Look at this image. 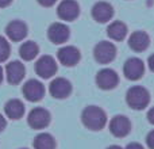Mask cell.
<instances>
[{
    "instance_id": "1",
    "label": "cell",
    "mask_w": 154,
    "mask_h": 149,
    "mask_svg": "<svg viewBox=\"0 0 154 149\" xmlns=\"http://www.w3.org/2000/svg\"><path fill=\"white\" fill-rule=\"evenodd\" d=\"M81 121L87 129L97 132L107 125V114L99 106H88L82 110Z\"/></svg>"
},
{
    "instance_id": "2",
    "label": "cell",
    "mask_w": 154,
    "mask_h": 149,
    "mask_svg": "<svg viewBox=\"0 0 154 149\" xmlns=\"http://www.w3.org/2000/svg\"><path fill=\"white\" fill-rule=\"evenodd\" d=\"M126 102L133 110H143L150 103V94L142 85H134L128 88L126 94Z\"/></svg>"
},
{
    "instance_id": "3",
    "label": "cell",
    "mask_w": 154,
    "mask_h": 149,
    "mask_svg": "<svg viewBox=\"0 0 154 149\" xmlns=\"http://www.w3.org/2000/svg\"><path fill=\"white\" fill-rule=\"evenodd\" d=\"M50 113L48 111L43 107H34L31 111L29 113V117H27V123L31 129L35 130H41V129H45L49 126L50 123Z\"/></svg>"
},
{
    "instance_id": "4",
    "label": "cell",
    "mask_w": 154,
    "mask_h": 149,
    "mask_svg": "<svg viewBox=\"0 0 154 149\" xmlns=\"http://www.w3.org/2000/svg\"><path fill=\"white\" fill-rule=\"evenodd\" d=\"M93 56L99 64H109L116 57V48L112 42L101 41L93 49Z\"/></svg>"
},
{
    "instance_id": "5",
    "label": "cell",
    "mask_w": 154,
    "mask_h": 149,
    "mask_svg": "<svg viewBox=\"0 0 154 149\" xmlns=\"http://www.w3.org/2000/svg\"><path fill=\"white\" fill-rule=\"evenodd\" d=\"M145 73V64L141 59L138 57H131L123 65V74L126 79L131 80V81H137L139 80Z\"/></svg>"
},
{
    "instance_id": "6",
    "label": "cell",
    "mask_w": 154,
    "mask_h": 149,
    "mask_svg": "<svg viewBox=\"0 0 154 149\" xmlns=\"http://www.w3.org/2000/svg\"><path fill=\"white\" fill-rule=\"evenodd\" d=\"M22 92L29 102H39L45 96V85L39 80L31 79L23 84Z\"/></svg>"
},
{
    "instance_id": "7",
    "label": "cell",
    "mask_w": 154,
    "mask_h": 149,
    "mask_svg": "<svg viewBox=\"0 0 154 149\" xmlns=\"http://www.w3.org/2000/svg\"><path fill=\"white\" fill-rule=\"evenodd\" d=\"M119 83V76L111 68H104V69L99 71L96 74V84L101 90H114Z\"/></svg>"
},
{
    "instance_id": "8",
    "label": "cell",
    "mask_w": 154,
    "mask_h": 149,
    "mask_svg": "<svg viewBox=\"0 0 154 149\" xmlns=\"http://www.w3.org/2000/svg\"><path fill=\"white\" fill-rule=\"evenodd\" d=\"M109 132L112 136L118 137V138H123V137L128 136L131 132V122L126 115H115L111 121H109Z\"/></svg>"
},
{
    "instance_id": "9",
    "label": "cell",
    "mask_w": 154,
    "mask_h": 149,
    "mask_svg": "<svg viewBox=\"0 0 154 149\" xmlns=\"http://www.w3.org/2000/svg\"><path fill=\"white\" fill-rule=\"evenodd\" d=\"M49 92L56 99H65L72 94V84L64 77H56L49 85Z\"/></svg>"
},
{
    "instance_id": "10",
    "label": "cell",
    "mask_w": 154,
    "mask_h": 149,
    "mask_svg": "<svg viewBox=\"0 0 154 149\" xmlns=\"http://www.w3.org/2000/svg\"><path fill=\"white\" fill-rule=\"evenodd\" d=\"M35 72L42 79H50L57 73V62L51 56H42L35 64Z\"/></svg>"
},
{
    "instance_id": "11",
    "label": "cell",
    "mask_w": 154,
    "mask_h": 149,
    "mask_svg": "<svg viewBox=\"0 0 154 149\" xmlns=\"http://www.w3.org/2000/svg\"><path fill=\"white\" fill-rule=\"evenodd\" d=\"M57 14L62 21L72 22L79 16L80 14V5L75 0H62L57 7Z\"/></svg>"
},
{
    "instance_id": "12",
    "label": "cell",
    "mask_w": 154,
    "mask_h": 149,
    "mask_svg": "<svg viewBox=\"0 0 154 149\" xmlns=\"http://www.w3.org/2000/svg\"><path fill=\"white\" fill-rule=\"evenodd\" d=\"M69 27L64 23H60V22L50 24V27L48 30V37L54 45L65 43L69 40Z\"/></svg>"
},
{
    "instance_id": "13",
    "label": "cell",
    "mask_w": 154,
    "mask_h": 149,
    "mask_svg": "<svg viewBox=\"0 0 154 149\" xmlns=\"http://www.w3.org/2000/svg\"><path fill=\"white\" fill-rule=\"evenodd\" d=\"M57 59L65 67H75V65L79 64L81 54H80L79 49L75 48V46H64L58 50Z\"/></svg>"
},
{
    "instance_id": "14",
    "label": "cell",
    "mask_w": 154,
    "mask_h": 149,
    "mask_svg": "<svg viewBox=\"0 0 154 149\" xmlns=\"http://www.w3.org/2000/svg\"><path fill=\"white\" fill-rule=\"evenodd\" d=\"M114 16V8L107 2H99L92 7V18L99 23H107Z\"/></svg>"
},
{
    "instance_id": "15",
    "label": "cell",
    "mask_w": 154,
    "mask_h": 149,
    "mask_svg": "<svg viewBox=\"0 0 154 149\" xmlns=\"http://www.w3.org/2000/svg\"><path fill=\"white\" fill-rule=\"evenodd\" d=\"M26 74V68L20 61H11L5 67V76L10 84L16 85L23 80Z\"/></svg>"
},
{
    "instance_id": "16",
    "label": "cell",
    "mask_w": 154,
    "mask_h": 149,
    "mask_svg": "<svg viewBox=\"0 0 154 149\" xmlns=\"http://www.w3.org/2000/svg\"><path fill=\"white\" fill-rule=\"evenodd\" d=\"M5 34L12 42H20L27 35V26L22 21H12L5 27Z\"/></svg>"
},
{
    "instance_id": "17",
    "label": "cell",
    "mask_w": 154,
    "mask_h": 149,
    "mask_svg": "<svg viewBox=\"0 0 154 149\" xmlns=\"http://www.w3.org/2000/svg\"><path fill=\"white\" fill-rule=\"evenodd\" d=\"M150 38L145 31H134L128 38V46L134 52H145L149 48Z\"/></svg>"
},
{
    "instance_id": "18",
    "label": "cell",
    "mask_w": 154,
    "mask_h": 149,
    "mask_svg": "<svg viewBox=\"0 0 154 149\" xmlns=\"http://www.w3.org/2000/svg\"><path fill=\"white\" fill-rule=\"evenodd\" d=\"M4 113L10 119H20L24 114V104L19 99H10L4 106Z\"/></svg>"
},
{
    "instance_id": "19",
    "label": "cell",
    "mask_w": 154,
    "mask_h": 149,
    "mask_svg": "<svg viewBox=\"0 0 154 149\" xmlns=\"http://www.w3.org/2000/svg\"><path fill=\"white\" fill-rule=\"evenodd\" d=\"M107 34L114 41H123L127 35V26L120 21H115L107 27Z\"/></svg>"
},
{
    "instance_id": "20",
    "label": "cell",
    "mask_w": 154,
    "mask_h": 149,
    "mask_svg": "<svg viewBox=\"0 0 154 149\" xmlns=\"http://www.w3.org/2000/svg\"><path fill=\"white\" fill-rule=\"evenodd\" d=\"M34 149H56V140L50 133H39L32 141Z\"/></svg>"
},
{
    "instance_id": "21",
    "label": "cell",
    "mask_w": 154,
    "mask_h": 149,
    "mask_svg": "<svg viewBox=\"0 0 154 149\" xmlns=\"http://www.w3.org/2000/svg\"><path fill=\"white\" fill-rule=\"evenodd\" d=\"M38 53H39V48H38V45L35 42H32V41L23 42L20 45V48H19V54H20V57L24 61H31V60H34L35 57L38 56Z\"/></svg>"
},
{
    "instance_id": "22",
    "label": "cell",
    "mask_w": 154,
    "mask_h": 149,
    "mask_svg": "<svg viewBox=\"0 0 154 149\" xmlns=\"http://www.w3.org/2000/svg\"><path fill=\"white\" fill-rule=\"evenodd\" d=\"M10 43L7 42L4 37H0V62L5 61V60L10 57Z\"/></svg>"
},
{
    "instance_id": "23",
    "label": "cell",
    "mask_w": 154,
    "mask_h": 149,
    "mask_svg": "<svg viewBox=\"0 0 154 149\" xmlns=\"http://www.w3.org/2000/svg\"><path fill=\"white\" fill-rule=\"evenodd\" d=\"M146 144L149 149H154V130L149 132V134L146 136Z\"/></svg>"
},
{
    "instance_id": "24",
    "label": "cell",
    "mask_w": 154,
    "mask_h": 149,
    "mask_svg": "<svg viewBox=\"0 0 154 149\" xmlns=\"http://www.w3.org/2000/svg\"><path fill=\"white\" fill-rule=\"evenodd\" d=\"M56 2L57 0H38V3L43 7H51L53 4H56Z\"/></svg>"
},
{
    "instance_id": "25",
    "label": "cell",
    "mask_w": 154,
    "mask_h": 149,
    "mask_svg": "<svg viewBox=\"0 0 154 149\" xmlns=\"http://www.w3.org/2000/svg\"><path fill=\"white\" fill-rule=\"evenodd\" d=\"M125 149H145V148L141 144H138V142H130V144H127V147Z\"/></svg>"
},
{
    "instance_id": "26",
    "label": "cell",
    "mask_w": 154,
    "mask_h": 149,
    "mask_svg": "<svg viewBox=\"0 0 154 149\" xmlns=\"http://www.w3.org/2000/svg\"><path fill=\"white\" fill-rule=\"evenodd\" d=\"M147 121H149L152 125H154V107H152V109L147 111Z\"/></svg>"
},
{
    "instance_id": "27",
    "label": "cell",
    "mask_w": 154,
    "mask_h": 149,
    "mask_svg": "<svg viewBox=\"0 0 154 149\" xmlns=\"http://www.w3.org/2000/svg\"><path fill=\"white\" fill-rule=\"evenodd\" d=\"M5 126H7V121H5V118L3 117L2 114H0V133L5 129Z\"/></svg>"
},
{
    "instance_id": "28",
    "label": "cell",
    "mask_w": 154,
    "mask_h": 149,
    "mask_svg": "<svg viewBox=\"0 0 154 149\" xmlns=\"http://www.w3.org/2000/svg\"><path fill=\"white\" fill-rule=\"evenodd\" d=\"M147 64H149L150 71H152V72H154V53L149 57V60H147Z\"/></svg>"
},
{
    "instance_id": "29",
    "label": "cell",
    "mask_w": 154,
    "mask_h": 149,
    "mask_svg": "<svg viewBox=\"0 0 154 149\" xmlns=\"http://www.w3.org/2000/svg\"><path fill=\"white\" fill-rule=\"evenodd\" d=\"M12 3V0H0V8H4L7 5H10Z\"/></svg>"
},
{
    "instance_id": "30",
    "label": "cell",
    "mask_w": 154,
    "mask_h": 149,
    "mask_svg": "<svg viewBox=\"0 0 154 149\" xmlns=\"http://www.w3.org/2000/svg\"><path fill=\"white\" fill-rule=\"evenodd\" d=\"M3 76H4V71H3V68L0 67V83L3 81Z\"/></svg>"
},
{
    "instance_id": "31",
    "label": "cell",
    "mask_w": 154,
    "mask_h": 149,
    "mask_svg": "<svg viewBox=\"0 0 154 149\" xmlns=\"http://www.w3.org/2000/svg\"><path fill=\"white\" fill-rule=\"evenodd\" d=\"M107 149H123V148L119 147V145H111V147H108Z\"/></svg>"
},
{
    "instance_id": "32",
    "label": "cell",
    "mask_w": 154,
    "mask_h": 149,
    "mask_svg": "<svg viewBox=\"0 0 154 149\" xmlns=\"http://www.w3.org/2000/svg\"><path fill=\"white\" fill-rule=\"evenodd\" d=\"M22 149H27V148H22Z\"/></svg>"
}]
</instances>
